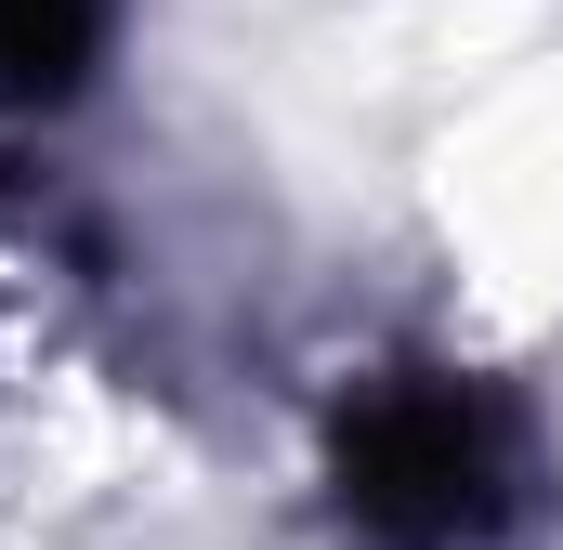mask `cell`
<instances>
[{"instance_id":"1","label":"cell","mask_w":563,"mask_h":550,"mask_svg":"<svg viewBox=\"0 0 563 550\" xmlns=\"http://www.w3.org/2000/svg\"><path fill=\"white\" fill-rule=\"evenodd\" d=\"M341 512L380 550H472L511 512V419L472 381H394L341 419Z\"/></svg>"},{"instance_id":"2","label":"cell","mask_w":563,"mask_h":550,"mask_svg":"<svg viewBox=\"0 0 563 550\" xmlns=\"http://www.w3.org/2000/svg\"><path fill=\"white\" fill-rule=\"evenodd\" d=\"M106 40V0H0V79L13 92H66Z\"/></svg>"}]
</instances>
